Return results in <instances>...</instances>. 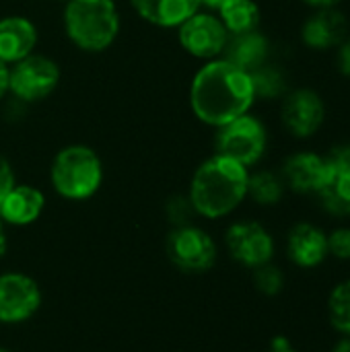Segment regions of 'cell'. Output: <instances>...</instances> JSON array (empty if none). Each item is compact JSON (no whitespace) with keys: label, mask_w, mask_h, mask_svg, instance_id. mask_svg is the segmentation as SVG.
I'll use <instances>...</instances> for the list:
<instances>
[{"label":"cell","mask_w":350,"mask_h":352,"mask_svg":"<svg viewBox=\"0 0 350 352\" xmlns=\"http://www.w3.org/2000/svg\"><path fill=\"white\" fill-rule=\"evenodd\" d=\"M14 184H17V179H14L12 165L8 163V159L4 155H0V204L8 196V192L14 188Z\"/></svg>","instance_id":"obj_27"},{"label":"cell","mask_w":350,"mask_h":352,"mask_svg":"<svg viewBox=\"0 0 350 352\" xmlns=\"http://www.w3.org/2000/svg\"><path fill=\"white\" fill-rule=\"evenodd\" d=\"M167 258L184 272H208L217 262V243L204 229L188 223L173 227L167 235Z\"/></svg>","instance_id":"obj_7"},{"label":"cell","mask_w":350,"mask_h":352,"mask_svg":"<svg viewBox=\"0 0 350 352\" xmlns=\"http://www.w3.org/2000/svg\"><path fill=\"white\" fill-rule=\"evenodd\" d=\"M62 21L72 45L89 54L109 50L122 29L116 0H66Z\"/></svg>","instance_id":"obj_3"},{"label":"cell","mask_w":350,"mask_h":352,"mask_svg":"<svg viewBox=\"0 0 350 352\" xmlns=\"http://www.w3.org/2000/svg\"><path fill=\"white\" fill-rule=\"evenodd\" d=\"M268 352H297L293 351V346L289 344V340L285 336H276L270 344V351Z\"/></svg>","instance_id":"obj_31"},{"label":"cell","mask_w":350,"mask_h":352,"mask_svg":"<svg viewBox=\"0 0 350 352\" xmlns=\"http://www.w3.org/2000/svg\"><path fill=\"white\" fill-rule=\"evenodd\" d=\"M41 307V289L35 278L23 272L0 274V322L23 324Z\"/></svg>","instance_id":"obj_9"},{"label":"cell","mask_w":350,"mask_h":352,"mask_svg":"<svg viewBox=\"0 0 350 352\" xmlns=\"http://www.w3.org/2000/svg\"><path fill=\"white\" fill-rule=\"evenodd\" d=\"M268 146V132L262 120L252 113L239 116L233 122L217 128V155L229 157L243 167H254L262 161Z\"/></svg>","instance_id":"obj_5"},{"label":"cell","mask_w":350,"mask_h":352,"mask_svg":"<svg viewBox=\"0 0 350 352\" xmlns=\"http://www.w3.org/2000/svg\"><path fill=\"white\" fill-rule=\"evenodd\" d=\"M64 2H66V0H64Z\"/></svg>","instance_id":"obj_37"},{"label":"cell","mask_w":350,"mask_h":352,"mask_svg":"<svg viewBox=\"0 0 350 352\" xmlns=\"http://www.w3.org/2000/svg\"><path fill=\"white\" fill-rule=\"evenodd\" d=\"M60 66L41 54H31L8 66V93L21 103L50 97L60 85Z\"/></svg>","instance_id":"obj_6"},{"label":"cell","mask_w":350,"mask_h":352,"mask_svg":"<svg viewBox=\"0 0 350 352\" xmlns=\"http://www.w3.org/2000/svg\"><path fill=\"white\" fill-rule=\"evenodd\" d=\"M287 250L299 268H316L328 258V235L311 223H299L289 233Z\"/></svg>","instance_id":"obj_17"},{"label":"cell","mask_w":350,"mask_h":352,"mask_svg":"<svg viewBox=\"0 0 350 352\" xmlns=\"http://www.w3.org/2000/svg\"><path fill=\"white\" fill-rule=\"evenodd\" d=\"M316 196L330 214L350 217V167L328 165L326 182Z\"/></svg>","instance_id":"obj_19"},{"label":"cell","mask_w":350,"mask_h":352,"mask_svg":"<svg viewBox=\"0 0 350 352\" xmlns=\"http://www.w3.org/2000/svg\"><path fill=\"white\" fill-rule=\"evenodd\" d=\"M0 352H10V351H6V349H0Z\"/></svg>","instance_id":"obj_36"},{"label":"cell","mask_w":350,"mask_h":352,"mask_svg":"<svg viewBox=\"0 0 350 352\" xmlns=\"http://www.w3.org/2000/svg\"><path fill=\"white\" fill-rule=\"evenodd\" d=\"M338 70L342 76L350 78V37L338 45Z\"/></svg>","instance_id":"obj_29"},{"label":"cell","mask_w":350,"mask_h":352,"mask_svg":"<svg viewBox=\"0 0 350 352\" xmlns=\"http://www.w3.org/2000/svg\"><path fill=\"white\" fill-rule=\"evenodd\" d=\"M130 6L149 25L177 29L202 8V0H130Z\"/></svg>","instance_id":"obj_15"},{"label":"cell","mask_w":350,"mask_h":352,"mask_svg":"<svg viewBox=\"0 0 350 352\" xmlns=\"http://www.w3.org/2000/svg\"><path fill=\"white\" fill-rule=\"evenodd\" d=\"M37 27L31 19L10 14L0 19V60L8 66L31 56L37 47Z\"/></svg>","instance_id":"obj_14"},{"label":"cell","mask_w":350,"mask_h":352,"mask_svg":"<svg viewBox=\"0 0 350 352\" xmlns=\"http://www.w3.org/2000/svg\"><path fill=\"white\" fill-rule=\"evenodd\" d=\"M45 208V196L39 188L29 184H14L0 204V219L4 225L27 227L33 225Z\"/></svg>","instance_id":"obj_16"},{"label":"cell","mask_w":350,"mask_h":352,"mask_svg":"<svg viewBox=\"0 0 350 352\" xmlns=\"http://www.w3.org/2000/svg\"><path fill=\"white\" fill-rule=\"evenodd\" d=\"M330 324L344 336H350V280L340 283L328 299Z\"/></svg>","instance_id":"obj_23"},{"label":"cell","mask_w":350,"mask_h":352,"mask_svg":"<svg viewBox=\"0 0 350 352\" xmlns=\"http://www.w3.org/2000/svg\"><path fill=\"white\" fill-rule=\"evenodd\" d=\"M192 212H194V208H192V204H190V198L188 196H175L169 204H167V214H169V219L173 221V225L175 227H179V225H188L190 223V217H192Z\"/></svg>","instance_id":"obj_26"},{"label":"cell","mask_w":350,"mask_h":352,"mask_svg":"<svg viewBox=\"0 0 350 352\" xmlns=\"http://www.w3.org/2000/svg\"><path fill=\"white\" fill-rule=\"evenodd\" d=\"M225 243L231 258L248 268L264 266L274 256V239L266 227L256 221L233 223L225 233Z\"/></svg>","instance_id":"obj_11"},{"label":"cell","mask_w":350,"mask_h":352,"mask_svg":"<svg viewBox=\"0 0 350 352\" xmlns=\"http://www.w3.org/2000/svg\"><path fill=\"white\" fill-rule=\"evenodd\" d=\"M303 2L316 10H322V8H336L342 0H303Z\"/></svg>","instance_id":"obj_32"},{"label":"cell","mask_w":350,"mask_h":352,"mask_svg":"<svg viewBox=\"0 0 350 352\" xmlns=\"http://www.w3.org/2000/svg\"><path fill=\"white\" fill-rule=\"evenodd\" d=\"M281 120L289 134L295 138H311L326 122V105L314 89H295L285 95Z\"/></svg>","instance_id":"obj_10"},{"label":"cell","mask_w":350,"mask_h":352,"mask_svg":"<svg viewBox=\"0 0 350 352\" xmlns=\"http://www.w3.org/2000/svg\"><path fill=\"white\" fill-rule=\"evenodd\" d=\"M285 194V182L281 175L272 171H258L250 173L248 179V198L262 206H272L283 200Z\"/></svg>","instance_id":"obj_21"},{"label":"cell","mask_w":350,"mask_h":352,"mask_svg":"<svg viewBox=\"0 0 350 352\" xmlns=\"http://www.w3.org/2000/svg\"><path fill=\"white\" fill-rule=\"evenodd\" d=\"M328 175L326 157L316 153H295L283 165V182L297 194H318Z\"/></svg>","instance_id":"obj_13"},{"label":"cell","mask_w":350,"mask_h":352,"mask_svg":"<svg viewBox=\"0 0 350 352\" xmlns=\"http://www.w3.org/2000/svg\"><path fill=\"white\" fill-rule=\"evenodd\" d=\"M256 101L250 72L225 58L200 66L190 82L192 113L206 126L221 128L239 116L250 113Z\"/></svg>","instance_id":"obj_1"},{"label":"cell","mask_w":350,"mask_h":352,"mask_svg":"<svg viewBox=\"0 0 350 352\" xmlns=\"http://www.w3.org/2000/svg\"><path fill=\"white\" fill-rule=\"evenodd\" d=\"M349 37V21L338 8L316 10L301 27V39L311 50L338 47Z\"/></svg>","instance_id":"obj_12"},{"label":"cell","mask_w":350,"mask_h":352,"mask_svg":"<svg viewBox=\"0 0 350 352\" xmlns=\"http://www.w3.org/2000/svg\"><path fill=\"white\" fill-rule=\"evenodd\" d=\"M50 182L54 192L64 200L85 202L101 190L103 161L87 144H68L54 155Z\"/></svg>","instance_id":"obj_4"},{"label":"cell","mask_w":350,"mask_h":352,"mask_svg":"<svg viewBox=\"0 0 350 352\" xmlns=\"http://www.w3.org/2000/svg\"><path fill=\"white\" fill-rule=\"evenodd\" d=\"M223 2H225V0H202V6H208V8H215V10H217Z\"/></svg>","instance_id":"obj_35"},{"label":"cell","mask_w":350,"mask_h":352,"mask_svg":"<svg viewBox=\"0 0 350 352\" xmlns=\"http://www.w3.org/2000/svg\"><path fill=\"white\" fill-rule=\"evenodd\" d=\"M270 56V41L264 33L248 31V33H237L229 35L227 47L223 52V58L235 64L237 68L245 72H254L262 64L268 62Z\"/></svg>","instance_id":"obj_18"},{"label":"cell","mask_w":350,"mask_h":352,"mask_svg":"<svg viewBox=\"0 0 350 352\" xmlns=\"http://www.w3.org/2000/svg\"><path fill=\"white\" fill-rule=\"evenodd\" d=\"M252 76V85H254V93L256 99H276V97H285L287 95V76L285 72L276 66V64H262L260 68H256L254 72H250Z\"/></svg>","instance_id":"obj_22"},{"label":"cell","mask_w":350,"mask_h":352,"mask_svg":"<svg viewBox=\"0 0 350 352\" xmlns=\"http://www.w3.org/2000/svg\"><path fill=\"white\" fill-rule=\"evenodd\" d=\"M332 352H350V336H344V338L332 349Z\"/></svg>","instance_id":"obj_34"},{"label":"cell","mask_w":350,"mask_h":352,"mask_svg":"<svg viewBox=\"0 0 350 352\" xmlns=\"http://www.w3.org/2000/svg\"><path fill=\"white\" fill-rule=\"evenodd\" d=\"M8 95V64L0 60V101Z\"/></svg>","instance_id":"obj_30"},{"label":"cell","mask_w":350,"mask_h":352,"mask_svg":"<svg viewBox=\"0 0 350 352\" xmlns=\"http://www.w3.org/2000/svg\"><path fill=\"white\" fill-rule=\"evenodd\" d=\"M217 16L229 31V35L256 31L260 27V6L254 0H225L217 8Z\"/></svg>","instance_id":"obj_20"},{"label":"cell","mask_w":350,"mask_h":352,"mask_svg":"<svg viewBox=\"0 0 350 352\" xmlns=\"http://www.w3.org/2000/svg\"><path fill=\"white\" fill-rule=\"evenodd\" d=\"M254 283L258 287L260 293L268 295V297H274L283 291L285 287V276L281 272V268L272 266L270 262L264 264V266H258L254 268Z\"/></svg>","instance_id":"obj_24"},{"label":"cell","mask_w":350,"mask_h":352,"mask_svg":"<svg viewBox=\"0 0 350 352\" xmlns=\"http://www.w3.org/2000/svg\"><path fill=\"white\" fill-rule=\"evenodd\" d=\"M326 163L332 167H350V144H338L326 155Z\"/></svg>","instance_id":"obj_28"},{"label":"cell","mask_w":350,"mask_h":352,"mask_svg":"<svg viewBox=\"0 0 350 352\" xmlns=\"http://www.w3.org/2000/svg\"><path fill=\"white\" fill-rule=\"evenodd\" d=\"M177 41L190 56L210 62L223 58L229 41V31L217 14L198 10L177 27Z\"/></svg>","instance_id":"obj_8"},{"label":"cell","mask_w":350,"mask_h":352,"mask_svg":"<svg viewBox=\"0 0 350 352\" xmlns=\"http://www.w3.org/2000/svg\"><path fill=\"white\" fill-rule=\"evenodd\" d=\"M248 167L215 153L192 175L188 198L194 212L210 221L229 217L248 198Z\"/></svg>","instance_id":"obj_2"},{"label":"cell","mask_w":350,"mask_h":352,"mask_svg":"<svg viewBox=\"0 0 350 352\" xmlns=\"http://www.w3.org/2000/svg\"><path fill=\"white\" fill-rule=\"evenodd\" d=\"M6 248H8V239H6V227H4V221L0 219V260L4 258L6 254Z\"/></svg>","instance_id":"obj_33"},{"label":"cell","mask_w":350,"mask_h":352,"mask_svg":"<svg viewBox=\"0 0 350 352\" xmlns=\"http://www.w3.org/2000/svg\"><path fill=\"white\" fill-rule=\"evenodd\" d=\"M328 254L338 260H350V229L342 227L328 235Z\"/></svg>","instance_id":"obj_25"}]
</instances>
